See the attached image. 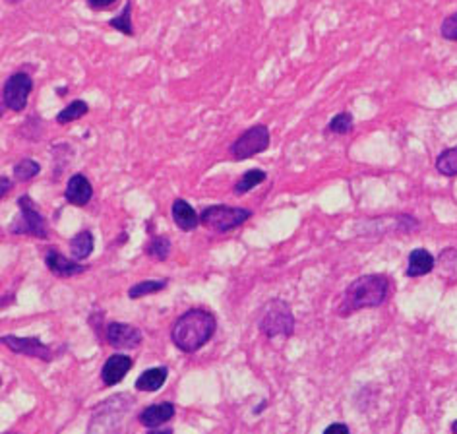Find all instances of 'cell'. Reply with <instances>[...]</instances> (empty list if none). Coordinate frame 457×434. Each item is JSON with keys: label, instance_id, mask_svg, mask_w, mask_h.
Here are the masks:
<instances>
[{"label": "cell", "instance_id": "cell-16", "mask_svg": "<svg viewBox=\"0 0 457 434\" xmlns=\"http://www.w3.org/2000/svg\"><path fill=\"white\" fill-rule=\"evenodd\" d=\"M95 248V237L89 229H82L70 239V254L74 260L82 262L85 258H89Z\"/></svg>", "mask_w": 457, "mask_h": 434}, {"label": "cell", "instance_id": "cell-22", "mask_svg": "<svg viewBox=\"0 0 457 434\" xmlns=\"http://www.w3.org/2000/svg\"><path fill=\"white\" fill-rule=\"evenodd\" d=\"M169 283V279H146V281H139L128 289V297L130 299H142L146 294H154L163 291Z\"/></svg>", "mask_w": 457, "mask_h": 434}, {"label": "cell", "instance_id": "cell-25", "mask_svg": "<svg viewBox=\"0 0 457 434\" xmlns=\"http://www.w3.org/2000/svg\"><path fill=\"white\" fill-rule=\"evenodd\" d=\"M355 128V123H353V115L343 111V113H337L333 116L332 120L327 123L325 126V134H339V136H345L349 132H353Z\"/></svg>", "mask_w": 457, "mask_h": 434}, {"label": "cell", "instance_id": "cell-17", "mask_svg": "<svg viewBox=\"0 0 457 434\" xmlns=\"http://www.w3.org/2000/svg\"><path fill=\"white\" fill-rule=\"evenodd\" d=\"M132 12H134V0H126L124 2L123 10L115 16V18H111L107 22V25L111 30L118 31V33H123L126 37H136V30H134V20H132Z\"/></svg>", "mask_w": 457, "mask_h": 434}, {"label": "cell", "instance_id": "cell-21", "mask_svg": "<svg viewBox=\"0 0 457 434\" xmlns=\"http://www.w3.org/2000/svg\"><path fill=\"white\" fill-rule=\"evenodd\" d=\"M170 239L165 237V235H154L149 242L146 244V254L151 256L154 260H159V262H165L170 254Z\"/></svg>", "mask_w": 457, "mask_h": 434}, {"label": "cell", "instance_id": "cell-5", "mask_svg": "<svg viewBox=\"0 0 457 434\" xmlns=\"http://www.w3.org/2000/svg\"><path fill=\"white\" fill-rule=\"evenodd\" d=\"M250 217H252V209L213 204V206L201 209L200 223L215 232H229L240 227L242 223H246Z\"/></svg>", "mask_w": 457, "mask_h": 434}, {"label": "cell", "instance_id": "cell-10", "mask_svg": "<svg viewBox=\"0 0 457 434\" xmlns=\"http://www.w3.org/2000/svg\"><path fill=\"white\" fill-rule=\"evenodd\" d=\"M45 266L51 273L58 275V278H74V275H80V273L87 271V266L77 262L74 258L64 256L56 248H51V250L45 252Z\"/></svg>", "mask_w": 457, "mask_h": 434}, {"label": "cell", "instance_id": "cell-28", "mask_svg": "<svg viewBox=\"0 0 457 434\" xmlns=\"http://www.w3.org/2000/svg\"><path fill=\"white\" fill-rule=\"evenodd\" d=\"M118 0H85V4L93 12H105L108 8H113Z\"/></svg>", "mask_w": 457, "mask_h": 434}, {"label": "cell", "instance_id": "cell-9", "mask_svg": "<svg viewBox=\"0 0 457 434\" xmlns=\"http://www.w3.org/2000/svg\"><path fill=\"white\" fill-rule=\"evenodd\" d=\"M105 337H107L108 345L115 349H134L142 343V332L138 328L130 324H123V322H113L107 326L105 330Z\"/></svg>", "mask_w": 457, "mask_h": 434}, {"label": "cell", "instance_id": "cell-26", "mask_svg": "<svg viewBox=\"0 0 457 434\" xmlns=\"http://www.w3.org/2000/svg\"><path fill=\"white\" fill-rule=\"evenodd\" d=\"M436 169L440 170V175H446V177L457 175V147H449V149L438 155Z\"/></svg>", "mask_w": 457, "mask_h": 434}, {"label": "cell", "instance_id": "cell-31", "mask_svg": "<svg viewBox=\"0 0 457 434\" xmlns=\"http://www.w3.org/2000/svg\"><path fill=\"white\" fill-rule=\"evenodd\" d=\"M147 434H173L170 428H154V430H149Z\"/></svg>", "mask_w": 457, "mask_h": 434}, {"label": "cell", "instance_id": "cell-3", "mask_svg": "<svg viewBox=\"0 0 457 434\" xmlns=\"http://www.w3.org/2000/svg\"><path fill=\"white\" fill-rule=\"evenodd\" d=\"M35 87V80L25 68H20L12 72L2 84V93H0V103H2V115L10 113H22L27 107L30 95Z\"/></svg>", "mask_w": 457, "mask_h": 434}, {"label": "cell", "instance_id": "cell-23", "mask_svg": "<svg viewBox=\"0 0 457 434\" xmlns=\"http://www.w3.org/2000/svg\"><path fill=\"white\" fill-rule=\"evenodd\" d=\"M14 178L15 180H20V182H27L31 178H35L41 173V165L35 159H31V157H23L20 161L15 163L14 169Z\"/></svg>", "mask_w": 457, "mask_h": 434}, {"label": "cell", "instance_id": "cell-27", "mask_svg": "<svg viewBox=\"0 0 457 434\" xmlns=\"http://www.w3.org/2000/svg\"><path fill=\"white\" fill-rule=\"evenodd\" d=\"M440 33L442 37L448 39V41H457V12L444 18V22L440 25Z\"/></svg>", "mask_w": 457, "mask_h": 434}, {"label": "cell", "instance_id": "cell-34", "mask_svg": "<svg viewBox=\"0 0 457 434\" xmlns=\"http://www.w3.org/2000/svg\"><path fill=\"white\" fill-rule=\"evenodd\" d=\"M8 434H12V433H8Z\"/></svg>", "mask_w": 457, "mask_h": 434}, {"label": "cell", "instance_id": "cell-19", "mask_svg": "<svg viewBox=\"0 0 457 434\" xmlns=\"http://www.w3.org/2000/svg\"><path fill=\"white\" fill-rule=\"evenodd\" d=\"M89 113V103L85 99H72L66 105V107H62L56 116H54V120L56 124H61V126H66L70 123H76L80 118H84L85 115Z\"/></svg>", "mask_w": 457, "mask_h": 434}, {"label": "cell", "instance_id": "cell-4", "mask_svg": "<svg viewBox=\"0 0 457 434\" xmlns=\"http://www.w3.org/2000/svg\"><path fill=\"white\" fill-rule=\"evenodd\" d=\"M18 209L20 216L10 225V232L12 235H25V237H33V239H49V227L43 213L39 211L37 204L33 202L30 194H22L18 198Z\"/></svg>", "mask_w": 457, "mask_h": 434}, {"label": "cell", "instance_id": "cell-29", "mask_svg": "<svg viewBox=\"0 0 457 434\" xmlns=\"http://www.w3.org/2000/svg\"><path fill=\"white\" fill-rule=\"evenodd\" d=\"M324 434H351L349 433L347 425H343V423H333L324 430Z\"/></svg>", "mask_w": 457, "mask_h": 434}, {"label": "cell", "instance_id": "cell-18", "mask_svg": "<svg viewBox=\"0 0 457 434\" xmlns=\"http://www.w3.org/2000/svg\"><path fill=\"white\" fill-rule=\"evenodd\" d=\"M167 366H155V368H149V371L142 372L136 380V390L139 392H155L167 382Z\"/></svg>", "mask_w": 457, "mask_h": 434}, {"label": "cell", "instance_id": "cell-33", "mask_svg": "<svg viewBox=\"0 0 457 434\" xmlns=\"http://www.w3.org/2000/svg\"><path fill=\"white\" fill-rule=\"evenodd\" d=\"M451 433L457 434V421H453V425H451Z\"/></svg>", "mask_w": 457, "mask_h": 434}, {"label": "cell", "instance_id": "cell-6", "mask_svg": "<svg viewBox=\"0 0 457 434\" xmlns=\"http://www.w3.org/2000/svg\"><path fill=\"white\" fill-rule=\"evenodd\" d=\"M271 144L270 128L265 124L258 123L254 126H250L246 130L239 134V138L232 142L229 146V155L234 161H244L250 159L254 155L263 154Z\"/></svg>", "mask_w": 457, "mask_h": 434}, {"label": "cell", "instance_id": "cell-8", "mask_svg": "<svg viewBox=\"0 0 457 434\" xmlns=\"http://www.w3.org/2000/svg\"><path fill=\"white\" fill-rule=\"evenodd\" d=\"M2 343L6 345L10 351L20 353L25 356H35L41 361H51L53 359V351L49 345H45L43 341H39L37 337H18V335H4Z\"/></svg>", "mask_w": 457, "mask_h": 434}, {"label": "cell", "instance_id": "cell-24", "mask_svg": "<svg viewBox=\"0 0 457 434\" xmlns=\"http://www.w3.org/2000/svg\"><path fill=\"white\" fill-rule=\"evenodd\" d=\"M43 130H45V123H43V118L39 115H30L23 124L20 126V136L25 140H31V142H37L43 136Z\"/></svg>", "mask_w": 457, "mask_h": 434}, {"label": "cell", "instance_id": "cell-20", "mask_svg": "<svg viewBox=\"0 0 457 434\" xmlns=\"http://www.w3.org/2000/svg\"><path fill=\"white\" fill-rule=\"evenodd\" d=\"M265 178H268V173L263 169H248L246 173H242V177L234 182L232 194H234V196H244V194L250 192L252 188L262 185Z\"/></svg>", "mask_w": 457, "mask_h": 434}, {"label": "cell", "instance_id": "cell-7", "mask_svg": "<svg viewBox=\"0 0 457 434\" xmlns=\"http://www.w3.org/2000/svg\"><path fill=\"white\" fill-rule=\"evenodd\" d=\"M260 330L268 337L291 335L294 330V318L289 304L281 299H271L270 302H265L260 316Z\"/></svg>", "mask_w": 457, "mask_h": 434}, {"label": "cell", "instance_id": "cell-13", "mask_svg": "<svg viewBox=\"0 0 457 434\" xmlns=\"http://www.w3.org/2000/svg\"><path fill=\"white\" fill-rule=\"evenodd\" d=\"M170 216H173L175 225H177L180 231L184 232L194 231V229L200 225V213H198L188 202L182 200V198H177V200L173 202V206H170Z\"/></svg>", "mask_w": 457, "mask_h": 434}, {"label": "cell", "instance_id": "cell-30", "mask_svg": "<svg viewBox=\"0 0 457 434\" xmlns=\"http://www.w3.org/2000/svg\"><path fill=\"white\" fill-rule=\"evenodd\" d=\"M10 190H12V180H10L6 175H2V177H0V196L4 198Z\"/></svg>", "mask_w": 457, "mask_h": 434}, {"label": "cell", "instance_id": "cell-1", "mask_svg": "<svg viewBox=\"0 0 457 434\" xmlns=\"http://www.w3.org/2000/svg\"><path fill=\"white\" fill-rule=\"evenodd\" d=\"M215 326V318L211 312L204 309H190L173 324L170 340L180 351L194 353L211 340Z\"/></svg>", "mask_w": 457, "mask_h": 434}, {"label": "cell", "instance_id": "cell-32", "mask_svg": "<svg viewBox=\"0 0 457 434\" xmlns=\"http://www.w3.org/2000/svg\"><path fill=\"white\" fill-rule=\"evenodd\" d=\"M20 2H25V0H4V4H10V6H14V4H20Z\"/></svg>", "mask_w": 457, "mask_h": 434}, {"label": "cell", "instance_id": "cell-2", "mask_svg": "<svg viewBox=\"0 0 457 434\" xmlns=\"http://www.w3.org/2000/svg\"><path fill=\"white\" fill-rule=\"evenodd\" d=\"M387 291H389V279L382 273H370L363 278L355 279L351 285L345 289L341 297L339 312L341 316H349L361 309H374L386 301Z\"/></svg>", "mask_w": 457, "mask_h": 434}, {"label": "cell", "instance_id": "cell-11", "mask_svg": "<svg viewBox=\"0 0 457 434\" xmlns=\"http://www.w3.org/2000/svg\"><path fill=\"white\" fill-rule=\"evenodd\" d=\"M93 198V186L89 182V178L85 177L84 173H74L66 182V190H64V200L68 202L70 206L76 208H84L87 206Z\"/></svg>", "mask_w": 457, "mask_h": 434}, {"label": "cell", "instance_id": "cell-14", "mask_svg": "<svg viewBox=\"0 0 457 434\" xmlns=\"http://www.w3.org/2000/svg\"><path fill=\"white\" fill-rule=\"evenodd\" d=\"M173 417H175V405L173 403H155V405H149L139 413V423L147 426V428H154V426H159L161 423H167Z\"/></svg>", "mask_w": 457, "mask_h": 434}, {"label": "cell", "instance_id": "cell-15", "mask_svg": "<svg viewBox=\"0 0 457 434\" xmlns=\"http://www.w3.org/2000/svg\"><path fill=\"white\" fill-rule=\"evenodd\" d=\"M434 268V256L425 250V248H415L409 254V262H407V270L405 273L409 278H420L430 273Z\"/></svg>", "mask_w": 457, "mask_h": 434}, {"label": "cell", "instance_id": "cell-12", "mask_svg": "<svg viewBox=\"0 0 457 434\" xmlns=\"http://www.w3.org/2000/svg\"><path fill=\"white\" fill-rule=\"evenodd\" d=\"M132 359L126 355H113L108 356L103 368H101V380L105 386H115L118 382H123L126 372L132 368Z\"/></svg>", "mask_w": 457, "mask_h": 434}]
</instances>
